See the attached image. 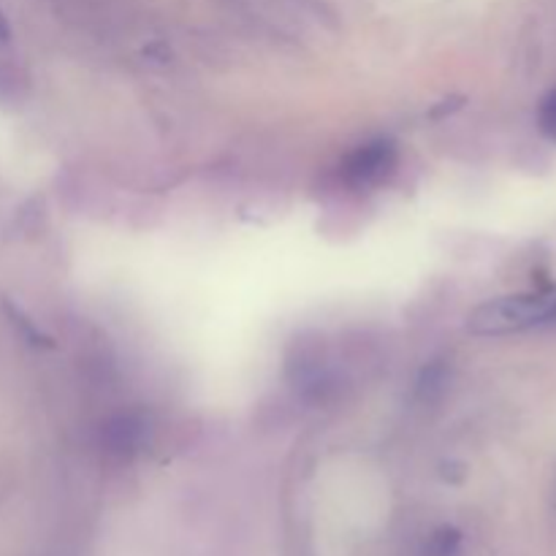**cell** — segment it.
I'll list each match as a JSON object with an SVG mask.
<instances>
[{"label": "cell", "mask_w": 556, "mask_h": 556, "mask_svg": "<svg viewBox=\"0 0 556 556\" xmlns=\"http://www.w3.org/2000/svg\"><path fill=\"white\" fill-rule=\"evenodd\" d=\"M556 291L519 293L481 304L470 315V331L481 337H505L516 331L535 329V326L554 324Z\"/></svg>", "instance_id": "6da1fadb"}, {"label": "cell", "mask_w": 556, "mask_h": 556, "mask_svg": "<svg viewBox=\"0 0 556 556\" xmlns=\"http://www.w3.org/2000/svg\"><path fill=\"white\" fill-rule=\"evenodd\" d=\"M396 168V147L391 141H369L348 155L342 163V177L358 190H369L383 185Z\"/></svg>", "instance_id": "7a4b0ae2"}, {"label": "cell", "mask_w": 556, "mask_h": 556, "mask_svg": "<svg viewBox=\"0 0 556 556\" xmlns=\"http://www.w3.org/2000/svg\"><path fill=\"white\" fill-rule=\"evenodd\" d=\"M538 125H541V130L548 139L556 141V90L548 92L541 101V109H538Z\"/></svg>", "instance_id": "3957f363"}]
</instances>
